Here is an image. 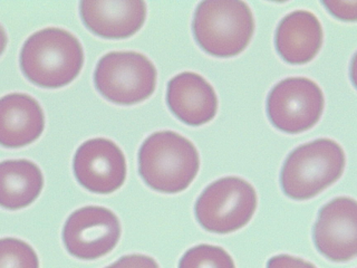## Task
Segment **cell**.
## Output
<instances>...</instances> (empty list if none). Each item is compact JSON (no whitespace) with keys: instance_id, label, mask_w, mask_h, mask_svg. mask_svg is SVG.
Wrapping results in <instances>:
<instances>
[{"instance_id":"10","label":"cell","mask_w":357,"mask_h":268,"mask_svg":"<svg viewBox=\"0 0 357 268\" xmlns=\"http://www.w3.org/2000/svg\"><path fill=\"white\" fill-rule=\"evenodd\" d=\"M73 168L77 181L92 193H114L126 181V156L116 143L104 137L84 142L76 151Z\"/></svg>"},{"instance_id":"5","label":"cell","mask_w":357,"mask_h":268,"mask_svg":"<svg viewBox=\"0 0 357 268\" xmlns=\"http://www.w3.org/2000/svg\"><path fill=\"white\" fill-rule=\"evenodd\" d=\"M257 193L249 182L227 177L209 184L195 202L197 221L206 232L229 234L245 227L255 215Z\"/></svg>"},{"instance_id":"16","label":"cell","mask_w":357,"mask_h":268,"mask_svg":"<svg viewBox=\"0 0 357 268\" xmlns=\"http://www.w3.org/2000/svg\"><path fill=\"white\" fill-rule=\"evenodd\" d=\"M178 268H236V265L225 249L202 244L185 251Z\"/></svg>"},{"instance_id":"3","label":"cell","mask_w":357,"mask_h":268,"mask_svg":"<svg viewBox=\"0 0 357 268\" xmlns=\"http://www.w3.org/2000/svg\"><path fill=\"white\" fill-rule=\"evenodd\" d=\"M195 40L218 57L238 55L255 31L252 11L240 0H206L199 3L192 22Z\"/></svg>"},{"instance_id":"20","label":"cell","mask_w":357,"mask_h":268,"mask_svg":"<svg viewBox=\"0 0 357 268\" xmlns=\"http://www.w3.org/2000/svg\"><path fill=\"white\" fill-rule=\"evenodd\" d=\"M267 268H317L312 262L290 256V255H277L268 260Z\"/></svg>"},{"instance_id":"12","label":"cell","mask_w":357,"mask_h":268,"mask_svg":"<svg viewBox=\"0 0 357 268\" xmlns=\"http://www.w3.org/2000/svg\"><path fill=\"white\" fill-rule=\"evenodd\" d=\"M167 102L173 114L188 126H202L217 114L215 89L197 73L183 72L171 78Z\"/></svg>"},{"instance_id":"2","label":"cell","mask_w":357,"mask_h":268,"mask_svg":"<svg viewBox=\"0 0 357 268\" xmlns=\"http://www.w3.org/2000/svg\"><path fill=\"white\" fill-rule=\"evenodd\" d=\"M199 167L195 144L176 132L151 134L139 149V176L160 193H178L187 189L198 174Z\"/></svg>"},{"instance_id":"15","label":"cell","mask_w":357,"mask_h":268,"mask_svg":"<svg viewBox=\"0 0 357 268\" xmlns=\"http://www.w3.org/2000/svg\"><path fill=\"white\" fill-rule=\"evenodd\" d=\"M44 186L43 173L28 160L0 162V206L22 209L36 200Z\"/></svg>"},{"instance_id":"7","label":"cell","mask_w":357,"mask_h":268,"mask_svg":"<svg viewBox=\"0 0 357 268\" xmlns=\"http://www.w3.org/2000/svg\"><path fill=\"white\" fill-rule=\"evenodd\" d=\"M324 105L323 91L315 82L306 77L286 78L268 95V117L280 131L301 133L319 121Z\"/></svg>"},{"instance_id":"4","label":"cell","mask_w":357,"mask_h":268,"mask_svg":"<svg viewBox=\"0 0 357 268\" xmlns=\"http://www.w3.org/2000/svg\"><path fill=\"white\" fill-rule=\"evenodd\" d=\"M345 154L337 142L317 139L290 152L280 173L284 195L295 200L314 198L343 174Z\"/></svg>"},{"instance_id":"19","label":"cell","mask_w":357,"mask_h":268,"mask_svg":"<svg viewBox=\"0 0 357 268\" xmlns=\"http://www.w3.org/2000/svg\"><path fill=\"white\" fill-rule=\"evenodd\" d=\"M105 268H160L159 264L146 255L133 254L121 257L114 264Z\"/></svg>"},{"instance_id":"22","label":"cell","mask_w":357,"mask_h":268,"mask_svg":"<svg viewBox=\"0 0 357 268\" xmlns=\"http://www.w3.org/2000/svg\"><path fill=\"white\" fill-rule=\"evenodd\" d=\"M6 45H7V34H6L3 26L0 25V55L5 50Z\"/></svg>"},{"instance_id":"13","label":"cell","mask_w":357,"mask_h":268,"mask_svg":"<svg viewBox=\"0 0 357 268\" xmlns=\"http://www.w3.org/2000/svg\"><path fill=\"white\" fill-rule=\"evenodd\" d=\"M44 112L35 98L11 93L0 98V144L20 148L40 137L44 131Z\"/></svg>"},{"instance_id":"17","label":"cell","mask_w":357,"mask_h":268,"mask_svg":"<svg viewBox=\"0 0 357 268\" xmlns=\"http://www.w3.org/2000/svg\"><path fill=\"white\" fill-rule=\"evenodd\" d=\"M0 268H39L38 256L25 241L0 239Z\"/></svg>"},{"instance_id":"1","label":"cell","mask_w":357,"mask_h":268,"mask_svg":"<svg viewBox=\"0 0 357 268\" xmlns=\"http://www.w3.org/2000/svg\"><path fill=\"white\" fill-rule=\"evenodd\" d=\"M84 63L82 44L70 31L40 29L28 37L20 52V67L39 87L57 89L76 78Z\"/></svg>"},{"instance_id":"6","label":"cell","mask_w":357,"mask_h":268,"mask_svg":"<svg viewBox=\"0 0 357 268\" xmlns=\"http://www.w3.org/2000/svg\"><path fill=\"white\" fill-rule=\"evenodd\" d=\"M155 66L135 52H111L98 61L95 87L113 103L132 105L150 98L156 87Z\"/></svg>"},{"instance_id":"8","label":"cell","mask_w":357,"mask_h":268,"mask_svg":"<svg viewBox=\"0 0 357 268\" xmlns=\"http://www.w3.org/2000/svg\"><path fill=\"white\" fill-rule=\"evenodd\" d=\"M121 234V223L114 212L104 207L87 206L68 217L63 229V241L72 256L95 260L116 247Z\"/></svg>"},{"instance_id":"18","label":"cell","mask_w":357,"mask_h":268,"mask_svg":"<svg viewBox=\"0 0 357 268\" xmlns=\"http://www.w3.org/2000/svg\"><path fill=\"white\" fill-rule=\"evenodd\" d=\"M327 10L338 20L346 22H356L357 20V1H321Z\"/></svg>"},{"instance_id":"14","label":"cell","mask_w":357,"mask_h":268,"mask_svg":"<svg viewBox=\"0 0 357 268\" xmlns=\"http://www.w3.org/2000/svg\"><path fill=\"white\" fill-rule=\"evenodd\" d=\"M323 27L317 17L307 10L286 15L277 27V52L289 64H306L323 45Z\"/></svg>"},{"instance_id":"9","label":"cell","mask_w":357,"mask_h":268,"mask_svg":"<svg viewBox=\"0 0 357 268\" xmlns=\"http://www.w3.org/2000/svg\"><path fill=\"white\" fill-rule=\"evenodd\" d=\"M312 238L316 248L332 262L357 257V201L338 197L318 212Z\"/></svg>"},{"instance_id":"21","label":"cell","mask_w":357,"mask_h":268,"mask_svg":"<svg viewBox=\"0 0 357 268\" xmlns=\"http://www.w3.org/2000/svg\"><path fill=\"white\" fill-rule=\"evenodd\" d=\"M351 83L354 84V87L357 89V52L354 57H353V59H351Z\"/></svg>"},{"instance_id":"11","label":"cell","mask_w":357,"mask_h":268,"mask_svg":"<svg viewBox=\"0 0 357 268\" xmlns=\"http://www.w3.org/2000/svg\"><path fill=\"white\" fill-rule=\"evenodd\" d=\"M82 20L89 31L105 38H126L141 29L146 5L141 0H106L79 5Z\"/></svg>"}]
</instances>
